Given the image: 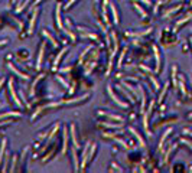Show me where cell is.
<instances>
[{"label":"cell","mask_w":192,"mask_h":173,"mask_svg":"<svg viewBox=\"0 0 192 173\" xmlns=\"http://www.w3.org/2000/svg\"><path fill=\"white\" fill-rule=\"evenodd\" d=\"M36 16H38V12H35V13H33V17H32V22H31V26H29V33H32V32H33V26H35Z\"/></svg>","instance_id":"4fadbf2b"},{"label":"cell","mask_w":192,"mask_h":173,"mask_svg":"<svg viewBox=\"0 0 192 173\" xmlns=\"http://www.w3.org/2000/svg\"><path fill=\"white\" fill-rule=\"evenodd\" d=\"M65 52H67V49H62V51L59 52V55H58V56H56V59H55V65H58V64H59V61H61V58L64 56V53H65Z\"/></svg>","instance_id":"ac0fdd59"},{"label":"cell","mask_w":192,"mask_h":173,"mask_svg":"<svg viewBox=\"0 0 192 173\" xmlns=\"http://www.w3.org/2000/svg\"><path fill=\"white\" fill-rule=\"evenodd\" d=\"M9 116H15V117H19L20 114H19V113H15V111H10V113H4V114H1V116H0V118H4V117H9Z\"/></svg>","instance_id":"2e32d148"},{"label":"cell","mask_w":192,"mask_h":173,"mask_svg":"<svg viewBox=\"0 0 192 173\" xmlns=\"http://www.w3.org/2000/svg\"><path fill=\"white\" fill-rule=\"evenodd\" d=\"M101 116H107L108 118H113V120H117V121H123V117H120V116H114V114H107V113H100Z\"/></svg>","instance_id":"30bf717a"},{"label":"cell","mask_w":192,"mask_h":173,"mask_svg":"<svg viewBox=\"0 0 192 173\" xmlns=\"http://www.w3.org/2000/svg\"><path fill=\"white\" fill-rule=\"evenodd\" d=\"M191 43H192V38H191Z\"/></svg>","instance_id":"f546056e"},{"label":"cell","mask_w":192,"mask_h":173,"mask_svg":"<svg viewBox=\"0 0 192 173\" xmlns=\"http://www.w3.org/2000/svg\"><path fill=\"white\" fill-rule=\"evenodd\" d=\"M4 149H6V138H3L1 147H0V163H1V157H3V153H4Z\"/></svg>","instance_id":"5bb4252c"},{"label":"cell","mask_w":192,"mask_h":173,"mask_svg":"<svg viewBox=\"0 0 192 173\" xmlns=\"http://www.w3.org/2000/svg\"><path fill=\"white\" fill-rule=\"evenodd\" d=\"M130 133H133V134H134V137L139 140V144L142 146V147H144V140L140 137V134L137 133V131H136V130H134V128H133V127H130Z\"/></svg>","instance_id":"277c9868"},{"label":"cell","mask_w":192,"mask_h":173,"mask_svg":"<svg viewBox=\"0 0 192 173\" xmlns=\"http://www.w3.org/2000/svg\"><path fill=\"white\" fill-rule=\"evenodd\" d=\"M74 1H75V0H70V1H68V4H67V6H68V7H70L71 4H72V3H74Z\"/></svg>","instance_id":"4316f807"},{"label":"cell","mask_w":192,"mask_h":173,"mask_svg":"<svg viewBox=\"0 0 192 173\" xmlns=\"http://www.w3.org/2000/svg\"><path fill=\"white\" fill-rule=\"evenodd\" d=\"M169 133H172V128H168L165 133H163V136H162V138H160V143H159V149H162V146H163V141L166 140V137L169 136Z\"/></svg>","instance_id":"ba28073f"},{"label":"cell","mask_w":192,"mask_h":173,"mask_svg":"<svg viewBox=\"0 0 192 173\" xmlns=\"http://www.w3.org/2000/svg\"><path fill=\"white\" fill-rule=\"evenodd\" d=\"M72 156H74V163H75V170H78V156H77V152H75V149L72 150Z\"/></svg>","instance_id":"e0dca14e"},{"label":"cell","mask_w":192,"mask_h":173,"mask_svg":"<svg viewBox=\"0 0 192 173\" xmlns=\"http://www.w3.org/2000/svg\"><path fill=\"white\" fill-rule=\"evenodd\" d=\"M9 68L12 69V71H13V72H15V74H16V75H19V77H22V78H23V79H28V78H29V77H28V75H26V74H22V72H20V71H18V69L15 68V67H13V65H12V64H9Z\"/></svg>","instance_id":"8992f818"},{"label":"cell","mask_w":192,"mask_h":173,"mask_svg":"<svg viewBox=\"0 0 192 173\" xmlns=\"http://www.w3.org/2000/svg\"><path fill=\"white\" fill-rule=\"evenodd\" d=\"M9 88H10V92H12V97H13V100H15V103L18 104L19 107H22V103L19 101V98L16 97V92H15V89H13V82H12V79H10V82H9Z\"/></svg>","instance_id":"7a4b0ae2"},{"label":"cell","mask_w":192,"mask_h":173,"mask_svg":"<svg viewBox=\"0 0 192 173\" xmlns=\"http://www.w3.org/2000/svg\"><path fill=\"white\" fill-rule=\"evenodd\" d=\"M110 9H111V13H113V17H114V23H119V15H117V9L116 6L111 3L110 4Z\"/></svg>","instance_id":"52a82bcc"},{"label":"cell","mask_w":192,"mask_h":173,"mask_svg":"<svg viewBox=\"0 0 192 173\" xmlns=\"http://www.w3.org/2000/svg\"><path fill=\"white\" fill-rule=\"evenodd\" d=\"M3 82H4V79H1V81H0V86L3 85Z\"/></svg>","instance_id":"f1b7e54d"},{"label":"cell","mask_w":192,"mask_h":173,"mask_svg":"<svg viewBox=\"0 0 192 173\" xmlns=\"http://www.w3.org/2000/svg\"><path fill=\"white\" fill-rule=\"evenodd\" d=\"M182 143H183V144H186L188 147H191V149H192V141H191V140H186V138H182Z\"/></svg>","instance_id":"603a6c76"},{"label":"cell","mask_w":192,"mask_h":173,"mask_svg":"<svg viewBox=\"0 0 192 173\" xmlns=\"http://www.w3.org/2000/svg\"><path fill=\"white\" fill-rule=\"evenodd\" d=\"M136 9H137V10L140 12V13H142V16H143V17H146V12H144V10H143V9L140 7V6H137V4H136Z\"/></svg>","instance_id":"d4e9b609"},{"label":"cell","mask_w":192,"mask_h":173,"mask_svg":"<svg viewBox=\"0 0 192 173\" xmlns=\"http://www.w3.org/2000/svg\"><path fill=\"white\" fill-rule=\"evenodd\" d=\"M43 48H45V46L42 45V46H41V52H39V58H38V64H36L38 68H41V62H42V56H43Z\"/></svg>","instance_id":"7c38bea8"},{"label":"cell","mask_w":192,"mask_h":173,"mask_svg":"<svg viewBox=\"0 0 192 173\" xmlns=\"http://www.w3.org/2000/svg\"><path fill=\"white\" fill-rule=\"evenodd\" d=\"M103 125H104V127H110V128H114V127L117 128V127H120V124L117 125V124H108V123H104Z\"/></svg>","instance_id":"cb8c5ba5"},{"label":"cell","mask_w":192,"mask_h":173,"mask_svg":"<svg viewBox=\"0 0 192 173\" xmlns=\"http://www.w3.org/2000/svg\"><path fill=\"white\" fill-rule=\"evenodd\" d=\"M107 136H110V137H113L119 144H122L123 147H127V144H126V141H123V140H120V138H117V137H114V136H111V134H107Z\"/></svg>","instance_id":"ffe728a7"},{"label":"cell","mask_w":192,"mask_h":173,"mask_svg":"<svg viewBox=\"0 0 192 173\" xmlns=\"http://www.w3.org/2000/svg\"><path fill=\"white\" fill-rule=\"evenodd\" d=\"M68 150V133H67V128H64V149H62V153H67Z\"/></svg>","instance_id":"5b68a950"},{"label":"cell","mask_w":192,"mask_h":173,"mask_svg":"<svg viewBox=\"0 0 192 173\" xmlns=\"http://www.w3.org/2000/svg\"><path fill=\"white\" fill-rule=\"evenodd\" d=\"M172 78H174V85L178 86V81H176V67L172 68Z\"/></svg>","instance_id":"44dd1931"},{"label":"cell","mask_w":192,"mask_h":173,"mask_svg":"<svg viewBox=\"0 0 192 173\" xmlns=\"http://www.w3.org/2000/svg\"><path fill=\"white\" fill-rule=\"evenodd\" d=\"M183 133H185V134H189V136H192V130H188V128H186V130H183Z\"/></svg>","instance_id":"484cf974"},{"label":"cell","mask_w":192,"mask_h":173,"mask_svg":"<svg viewBox=\"0 0 192 173\" xmlns=\"http://www.w3.org/2000/svg\"><path fill=\"white\" fill-rule=\"evenodd\" d=\"M166 89H168V85H165V86H163V91L160 92V97H159V101H162V100H163V95L166 94Z\"/></svg>","instance_id":"7402d4cb"},{"label":"cell","mask_w":192,"mask_h":173,"mask_svg":"<svg viewBox=\"0 0 192 173\" xmlns=\"http://www.w3.org/2000/svg\"><path fill=\"white\" fill-rule=\"evenodd\" d=\"M4 43H6V40H1V42H0V45H4Z\"/></svg>","instance_id":"83f0119b"},{"label":"cell","mask_w":192,"mask_h":173,"mask_svg":"<svg viewBox=\"0 0 192 173\" xmlns=\"http://www.w3.org/2000/svg\"><path fill=\"white\" fill-rule=\"evenodd\" d=\"M71 133H72V140H74V147L77 149L80 144H78V141H77V134H75V127H74V125L71 127Z\"/></svg>","instance_id":"8fae6325"},{"label":"cell","mask_w":192,"mask_h":173,"mask_svg":"<svg viewBox=\"0 0 192 173\" xmlns=\"http://www.w3.org/2000/svg\"><path fill=\"white\" fill-rule=\"evenodd\" d=\"M42 33L45 35V36H46V38H48V39H49V40H51V42H52V43H53V46H56V45H58V42H56V40H55V39H53L52 36H51V35L48 33V32H46V30H43V32H42Z\"/></svg>","instance_id":"9a60e30c"},{"label":"cell","mask_w":192,"mask_h":173,"mask_svg":"<svg viewBox=\"0 0 192 173\" xmlns=\"http://www.w3.org/2000/svg\"><path fill=\"white\" fill-rule=\"evenodd\" d=\"M178 85L181 86V91H182V94H186V88H185V84H183V78H182V77H181V82H179Z\"/></svg>","instance_id":"d6986e66"},{"label":"cell","mask_w":192,"mask_h":173,"mask_svg":"<svg viewBox=\"0 0 192 173\" xmlns=\"http://www.w3.org/2000/svg\"><path fill=\"white\" fill-rule=\"evenodd\" d=\"M59 12H61V4H58V6H56V10H55V17H56V23H58L59 29H64V25H62L61 17H59ZM64 30H65V29H64Z\"/></svg>","instance_id":"6da1fadb"},{"label":"cell","mask_w":192,"mask_h":173,"mask_svg":"<svg viewBox=\"0 0 192 173\" xmlns=\"http://www.w3.org/2000/svg\"><path fill=\"white\" fill-rule=\"evenodd\" d=\"M153 51H155V56H156V65H157V71L160 69V55H159V49L157 46H153Z\"/></svg>","instance_id":"9c48e42d"},{"label":"cell","mask_w":192,"mask_h":173,"mask_svg":"<svg viewBox=\"0 0 192 173\" xmlns=\"http://www.w3.org/2000/svg\"><path fill=\"white\" fill-rule=\"evenodd\" d=\"M108 95H110V97L113 98V101H116V103L119 104V105H122V107H126V103H122V101H120V100H119V98H117V97H116L114 94H113V89H111V86H108Z\"/></svg>","instance_id":"3957f363"}]
</instances>
